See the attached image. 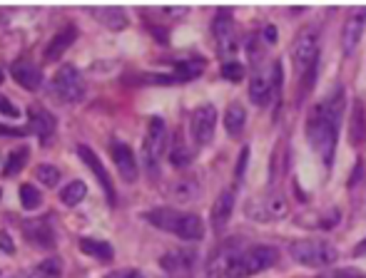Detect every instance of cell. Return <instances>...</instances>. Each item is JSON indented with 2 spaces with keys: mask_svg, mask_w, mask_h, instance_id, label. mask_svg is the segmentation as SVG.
I'll list each match as a JSON object with an SVG mask.
<instances>
[{
  "mask_svg": "<svg viewBox=\"0 0 366 278\" xmlns=\"http://www.w3.org/2000/svg\"><path fill=\"white\" fill-rule=\"evenodd\" d=\"M344 102H346V92H344V87H337L324 102L314 105L309 117H307V139L326 167H332L334 152H337V137L344 119Z\"/></svg>",
  "mask_w": 366,
  "mask_h": 278,
  "instance_id": "1",
  "label": "cell"
},
{
  "mask_svg": "<svg viewBox=\"0 0 366 278\" xmlns=\"http://www.w3.org/2000/svg\"><path fill=\"white\" fill-rule=\"evenodd\" d=\"M277 258H279V251L267 244L247 246V249H224V254L212 263V273L222 278H249L272 268Z\"/></svg>",
  "mask_w": 366,
  "mask_h": 278,
  "instance_id": "2",
  "label": "cell"
},
{
  "mask_svg": "<svg viewBox=\"0 0 366 278\" xmlns=\"http://www.w3.org/2000/svg\"><path fill=\"white\" fill-rule=\"evenodd\" d=\"M316 60H319V35H316L314 28H307L297 35V40L292 43V65H294V72L297 77L307 79V90L309 92L312 82H314V75H316Z\"/></svg>",
  "mask_w": 366,
  "mask_h": 278,
  "instance_id": "3",
  "label": "cell"
},
{
  "mask_svg": "<svg viewBox=\"0 0 366 278\" xmlns=\"http://www.w3.org/2000/svg\"><path fill=\"white\" fill-rule=\"evenodd\" d=\"M289 256L302 266L326 268L337 263L339 251L329 241H321V238H297V241L289 244Z\"/></svg>",
  "mask_w": 366,
  "mask_h": 278,
  "instance_id": "4",
  "label": "cell"
},
{
  "mask_svg": "<svg viewBox=\"0 0 366 278\" xmlns=\"http://www.w3.org/2000/svg\"><path fill=\"white\" fill-rule=\"evenodd\" d=\"M170 147V137H167V127L165 119L152 117L147 125V137L142 142V157H145V167L152 176H157L160 171V162L165 157V149Z\"/></svg>",
  "mask_w": 366,
  "mask_h": 278,
  "instance_id": "5",
  "label": "cell"
},
{
  "mask_svg": "<svg viewBox=\"0 0 366 278\" xmlns=\"http://www.w3.org/2000/svg\"><path fill=\"white\" fill-rule=\"evenodd\" d=\"M50 92L65 105H78L85 97V82L82 75L73 65H63L50 79Z\"/></svg>",
  "mask_w": 366,
  "mask_h": 278,
  "instance_id": "6",
  "label": "cell"
},
{
  "mask_svg": "<svg viewBox=\"0 0 366 278\" xmlns=\"http://www.w3.org/2000/svg\"><path fill=\"white\" fill-rule=\"evenodd\" d=\"M286 211H289V199L279 192L264 194V196L252 199V201L247 204V216L259 224L279 222V219L286 216Z\"/></svg>",
  "mask_w": 366,
  "mask_h": 278,
  "instance_id": "7",
  "label": "cell"
},
{
  "mask_svg": "<svg viewBox=\"0 0 366 278\" xmlns=\"http://www.w3.org/2000/svg\"><path fill=\"white\" fill-rule=\"evenodd\" d=\"M212 38H214V47H217V55L222 57L224 63L235 60L237 50H240V40L235 33V23H232V15L229 10H219L212 20Z\"/></svg>",
  "mask_w": 366,
  "mask_h": 278,
  "instance_id": "8",
  "label": "cell"
},
{
  "mask_svg": "<svg viewBox=\"0 0 366 278\" xmlns=\"http://www.w3.org/2000/svg\"><path fill=\"white\" fill-rule=\"evenodd\" d=\"M214 127H217V109L214 105H200L189 117V132L197 147H207L214 139Z\"/></svg>",
  "mask_w": 366,
  "mask_h": 278,
  "instance_id": "9",
  "label": "cell"
},
{
  "mask_svg": "<svg viewBox=\"0 0 366 278\" xmlns=\"http://www.w3.org/2000/svg\"><path fill=\"white\" fill-rule=\"evenodd\" d=\"M110 157H112L115 167L120 171V176L125 179L127 184H135L140 176V169H138V159H135V152L127 142L122 139H112L110 142Z\"/></svg>",
  "mask_w": 366,
  "mask_h": 278,
  "instance_id": "10",
  "label": "cell"
},
{
  "mask_svg": "<svg viewBox=\"0 0 366 278\" xmlns=\"http://www.w3.org/2000/svg\"><path fill=\"white\" fill-rule=\"evenodd\" d=\"M364 28H366V8H351L342 28L344 55H351V52L356 50V45H359L361 38H364Z\"/></svg>",
  "mask_w": 366,
  "mask_h": 278,
  "instance_id": "11",
  "label": "cell"
},
{
  "mask_svg": "<svg viewBox=\"0 0 366 278\" xmlns=\"http://www.w3.org/2000/svg\"><path fill=\"white\" fill-rule=\"evenodd\" d=\"M78 157L82 159V164L90 167V171L95 174V179H98V184L103 187L105 192V199H108V204L115 206V187H112V179H110L108 169H105V164L100 162V157L95 152H92L87 144H78Z\"/></svg>",
  "mask_w": 366,
  "mask_h": 278,
  "instance_id": "12",
  "label": "cell"
},
{
  "mask_svg": "<svg viewBox=\"0 0 366 278\" xmlns=\"http://www.w3.org/2000/svg\"><path fill=\"white\" fill-rule=\"evenodd\" d=\"M160 266L170 278H189L195 268V254L184 249H172L160 258Z\"/></svg>",
  "mask_w": 366,
  "mask_h": 278,
  "instance_id": "13",
  "label": "cell"
},
{
  "mask_svg": "<svg viewBox=\"0 0 366 278\" xmlns=\"http://www.w3.org/2000/svg\"><path fill=\"white\" fill-rule=\"evenodd\" d=\"M23 233L38 249H52L55 246V231H52L50 219H25Z\"/></svg>",
  "mask_w": 366,
  "mask_h": 278,
  "instance_id": "14",
  "label": "cell"
},
{
  "mask_svg": "<svg viewBox=\"0 0 366 278\" xmlns=\"http://www.w3.org/2000/svg\"><path fill=\"white\" fill-rule=\"evenodd\" d=\"M10 75H13V79H15L17 85L23 87V90L35 92V90H41V85H43L41 68H38L35 63H30V60H15L13 68H10Z\"/></svg>",
  "mask_w": 366,
  "mask_h": 278,
  "instance_id": "15",
  "label": "cell"
},
{
  "mask_svg": "<svg viewBox=\"0 0 366 278\" xmlns=\"http://www.w3.org/2000/svg\"><path fill=\"white\" fill-rule=\"evenodd\" d=\"M274 97V87H272V75H267L262 68H257L249 77V100H252L257 107L272 102Z\"/></svg>",
  "mask_w": 366,
  "mask_h": 278,
  "instance_id": "16",
  "label": "cell"
},
{
  "mask_svg": "<svg viewBox=\"0 0 366 278\" xmlns=\"http://www.w3.org/2000/svg\"><path fill=\"white\" fill-rule=\"evenodd\" d=\"M232 211H235V189H224L212 204V229L217 233L222 231L232 219Z\"/></svg>",
  "mask_w": 366,
  "mask_h": 278,
  "instance_id": "17",
  "label": "cell"
},
{
  "mask_svg": "<svg viewBox=\"0 0 366 278\" xmlns=\"http://www.w3.org/2000/svg\"><path fill=\"white\" fill-rule=\"evenodd\" d=\"M75 40H78V30H75V25H68V28L57 30L45 47V63H57V60L70 50V45H73Z\"/></svg>",
  "mask_w": 366,
  "mask_h": 278,
  "instance_id": "18",
  "label": "cell"
},
{
  "mask_svg": "<svg viewBox=\"0 0 366 278\" xmlns=\"http://www.w3.org/2000/svg\"><path fill=\"white\" fill-rule=\"evenodd\" d=\"M145 222L152 224V226L162 229V231L177 233L180 222H182V211L170 209V206H157V209L145 211Z\"/></svg>",
  "mask_w": 366,
  "mask_h": 278,
  "instance_id": "19",
  "label": "cell"
},
{
  "mask_svg": "<svg viewBox=\"0 0 366 278\" xmlns=\"http://www.w3.org/2000/svg\"><path fill=\"white\" fill-rule=\"evenodd\" d=\"M192 157H195V147L189 144L184 132L177 130L175 132V139L170 142V164L175 167V169H184V167H189Z\"/></svg>",
  "mask_w": 366,
  "mask_h": 278,
  "instance_id": "20",
  "label": "cell"
},
{
  "mask_svg": "<svg viewBox=\"0 0 366 278\" xmlns=\"http://www.w3.org/2000/svg\"><path fill=\"white\" fill-rule=\"evenodd\" d=\"M349 144L351 147H361L366 142V107L361 100H354L351 105V114H349Z\"/></svg>",
  "mask_w": 366,
  "mask_h": 278,
  "instance_id": "21",
  "label": "cell"
},
{
  "mask_svg": "<svg viewBox=\"0 0 366 278\" xmlns=\"http://www.w3.org/2000/svg\"><path fill=\"white\" fill-rule=\"evenodd\" d=\"M200 194H202V187L195 176H182V179H175V182L170 184V199L177 201V204H189V201L200 199Z\"/></svg>",
  "mask_w": 366,
  "mask_h": 278,
  "instance_id": "22",
  "label": "cell"
},
{
  "mask_svg": "<svg viewBox=\"0 0 366 278\" xmlns=\"http://www.w3.org/2000/svg\"><path fill=\"white\" fill-rule=\"evenodd\" d=\"M92 17H98V23L105 25L110 30H122L127 28V13L122 8H115V6H105V8H90Z\"/></svg>",
  "mask_w": 366,
  "mask_h": 278,
  "instance_id": "23",
  "label": "cell"
},
{
  "mask_svg": "<svg viewBox=\"0 0 366 278\" xmlns=\"http://www.w3.org/2000/svg\"><path fill=\"white\" fill-rule=\"evenodd\" d=\"M30 114V132H35V134L41 137V139H47V137L55 132V117H52V112H47L45 107H30L28 109Z\"/></svg>",
  "mask_w": 366,
  "mask_h": 278,
  "instance_id": "24",
  "label": "cell"
},
{
  "mask_svg": "<svg viewBox=\"0 0 366 278\" xmlns=\"http://www.w3.org/2000/svg\"><path fill=\"white\" fill-rule=\"evenodd\" d=\"M202 70H205V60H200V57H187V60H180V63L175 65L170 77L172 82H189V79L200 77Z\"/></svg>",
  "mask_w": 366,
  "mask_h": 278,
  "instance_id": "25",
  "label": "cell"
},
{
  "mask_svg": "<svg viewBox=\"0 0 366 278\" xmlns=\"http://www.w3.org/2000/svg\"><path fill=\"white\" fill-rule=\"evenodd\" d=\"M80 251L92 256V258H98V261H112L115 258V249L108 241H103V238H92V236L80 238Z\"/></svg>",
  "mask_w": 366,
  "mask_h": 278,
  "instance_id": "26",
  "label": "cell"
},
{
  "mask_svg": "<svg viewBox=\"0 0 366 278\" xmlns=\"http://www.w3.org/2000/svg\"><path fill=\"white\" fill-rule=\"evenodd\" d=\"M175 236L184 238V241H200L205 236V224L197 214H182V222H180V229Z\"/></svg>",
  "mask_w": 366,
  "mask_h": 278,
  "instance_id": "27",
  "label": "cell"
},
{
  "mask_svg": "<svg viewBox=\"0 0 366 278\" xmlns=\"http://www.w3.org/2000/svg\"><path fill=\"white\" fill-rule=\"evenodd\" d=\"M244 125H247V112H244V107H242L240 102L229 105L227 112H224V130H227L232 137H240L242 130H244Z\"/></svg>",
  "mask_w": 366,
  "mask_h": 278,
  "instance_id": "28",
  "label": "cell"
},
{
  "mask_svg": "<svg viewBox=\"0 0 366 278\" xmlns=\"http://www.w3.org/2000/svg\"><path fill=\"white\" fill-rule=\"evenodd\" d=\"M28 157H30L28 144H20V147H15V149H13V152L6 157V164H3V174H6V176L20 174V169H23L25 162H28Z\"/></svg>",
  "mask_w": 366,
  "mask_h": 278,
  "instance_id": "29",
  "label": "cell"
},
{
  "mask_svg": "<svg viewBox=\"0 0 366 278\" xmlns=\"http://www.w3.org/2000/svg\"><path fill=\"white\" fill-rule=\"evenodd\" d=\"M87 194V187L85 182H80V179H75V182L65 184V189L60 192V201H63L65 206H78L85 199Z\"/></svg>",
  "mask_w": 366,
  "mask_h": 278,
  "instance_id": "30",
  "label": "cell"
},
{
  "mask_svg": "<svg viewBox=\"0 0 366 278\" xmlns=\"http://www.w3.org/2000/svg\"><path fill=\"white\" fill-rule=\"evenodd\" d=\"M20 204H23L25 211H35L43 204V194L33 187V184H23L20 187Z\"/></svg>",
  "mask_w": 366,
  "mask_h": 278,
  "instance_id": "31",
  "label": "cell"
},
{
  "mask_svg": "<svg viewBox=\"0 0 366 278\" xmlns=\"http://www.w3.org/2000/svg\"><path fill=\"white\" fill-rule=\"evenodd\" d=\"M35 179L41 184H45V187H55L57 179H60V169L52 164H38L35 167Z\"/></svg>",
  "mask_w": 366,
  "mask_h": 278,
  "instance_id": "32",
  "label": "cell"
},
{
  "mask_svg": "<svg viewBox=\"0 0 366 278\" xmlns=\"http://www.w3.org/2000/svg\"><path fill=\"white\" fill-rule=\"evenodd\" d=\"M35 271L41 273L43 278H60V273H63V263H60V258H45V261L41 263V266L35 268Z\"/></svg>",
  "mask_w": 366,
  "mask_h": 278,
  "instance_id": "33",
  "label": "cell"
},
{
  "mask_svg": "<svg viewBox=\"0 0 366 278\" xmlns=\"http://www.w3.org/2000/svg\"><path fill=\"white\" fill-rule=\"evenodd\" d=\"M222 77L229 79V82H242L244 79V65L237 63V60H229V63L222 65Z\"/></svg>",
  "mask_w": 366,
  "mask_h": 278,
  "instance_id": "34",
  "label": "cell"
},
{
  "mask_svg": "<svg viewBox=\"0 0 366 278\" xmlns=\"http://www.w3.org/2000/svg\"><path fill=\"white\" fill-rule=\"evenodd\" d=\"M314 278H366V273L359 268H337V271H324L321 276Z\"/></svg>",
  "mask_w": 366,
  "mask_h": 278,
  "instance_id": "35",
  "label": "cell"
},
{
  "mask_svg": "<svg viewBox=\"0 0 366 278\" xmlns=\"http://www.w3.org/2000/svg\"><path fill=\"white\" fill-rule=\"evenodd\" d=\"M108 278H152L142 271H135V268H122V271H112Z\"/></svg>",
  "mask_w": 366,
  "mask_h": 278,
  "instance_id": "36",
  "label": "cell"
},
{
  "mask_svg": "<svg viewBox=\"0 0 366 278\" xmlns=\"http://www.w3.org/2000/svg\"><path fill=\"white\" fill-rule=\"evenodd\" d=\"M0 114H8V117H20V109L8 100V97L0 95Z\"/></svg>",
  "mask_w": 366,
  "mask_h": 278,
  "instance_id": "37",
  "label": "cell"
},
{
  "mask_svg": "<svg viewBox=\"0 0 366 278\" xmlns=\"http://www.w3.org/2000/svg\"><path fill=\"white\" fill-rule=\"evenodd\" d=\"M0 251H3V254H15V244H13V238L8 231H0Z\"/></svg>",
  "mask_w": 366,
  "mask_h": 278,
  "instance_id": "38",
  "label": "cell"
},
{
  "mask_svg": "<svg viewBox=\"0 0 366 278\" xmlns=\"http://www.w3.org/2000/svg\"><path fill=\"white\" fill-rule=\"evenodd\" d=\"M247 159H249V147H244L240 152V162H237V171H235V176L237 179H242V174H244V169H247Z\"/></svg>",
  "mask_w": 366,
  "mask_h": 278,
  "instance_id": "39",
  "label": "cell"
},
{
  "mask_svg": "<svg viewBox=\"0 0 366 278\" xmlns=\"http://www.w3.org/2000/svg\"><path fill=\"white\" fill-rule=\"evenodd\" d=\"M264 33H267V43H269V45H274V43H277V30L272 28V25H267V28H264Z\"/></svg>",
  "mask_w": 366,
  "mask_h": 278,
  "instance_id": "40",
  "label": "cell"
},
{
  "mask_svg": "<svg viewBox=\"0 0 366 278\" xmlns=\"http://www.w3.org/2000/svg\"><path fill=\"white\" fill-rule=\"evenodd\" d=\"M354 254H356V256L366 254V238H364V241H361V244H359V246H356V249H354Z\"/></svg>",
  "mask_w": 366,
  "mask_h": 278,
  "instance_id": "41",
  "label": "cell"
},
{
  "mask_svg": "<svg viewBox=\"0 0 366 278\" xmlns=\"http://www.w3.org/2000/svg\"><path fill=\"white\" fill-rule=\"evenodd\" d=\"M15 278H43V276L38 271H33V273H28V276H15Z\"/></svg>",
  "mask_w": 366,
  "mask_h": 278,
  "instance_id": "42",
  "label": "cell"
},
{
  "mask_svg": "<svg viewBox=\"0 0 366 278\" xmlns=\"http://www.w3.org/2000/svg\"><path fill=\"white\" fill-rule=\"evenodd\" d=\"M0 82H3V70H0Z\"/></svg>",
  "mask_w": 366,
  "mask_h": 278,
  "instance_id": "43",
  "label": "cell"
},
{
  "mask_svg": "<svg viewBox=\"0 0 366 278\" xmlns=\"http://www.w3.org/2000/svg\"><path fill=\"white\" fill-rule=\"evenodd\" d=\"M0 196H3V189H0Z\"/></svg>",
  "mask_w": 366,
  "mask_h": 278,
  "instance_id": "44",
  "label": "cell"
},
{
  "mask_svg": "<svg viewBox=\"0 0 366 278\" xmlns=\"http://www.w3.org/2000/svg\"><path fill=\"white\" fill-rule=\"evenodd\" d=\"M0 162H3V159H0Z\"/></svg>",
  "mask_w": 366,
  "mask_h": 278,
  "instance_id": "45",
  "label": "cell"
}]
</instances>
